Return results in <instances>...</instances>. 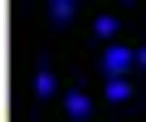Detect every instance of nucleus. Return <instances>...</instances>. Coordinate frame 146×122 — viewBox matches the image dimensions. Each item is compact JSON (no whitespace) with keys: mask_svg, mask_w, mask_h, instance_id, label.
<instances>
[{"mask_svg":"<svg viewBox=\"0 0 146 122\" xmlns=\"http://www.w3.org/2000/svg\"><path fill=\"white\" fill-rule=\"evenodd\" d=\"M63 112H68L73 122H93V98H88V88H68V93H63Z\"/></svg>","mask_w":146,"mask_h":122,"instance_id":"f03ea898","label":"nucleus"},{"mask_svg":"<svg viewBox=\"0 0 146 122\" xmlns=\"http://www.w3.org/2000/svg\"><path fill=\"white\" fill-rule=\"evenodd\" d=\"M54 88H58V83H54V69H49V64H39V69H34V98H39V103H49V98H54Z\"/></svg>","mask_w":146,"mask_h":122,"instance_id":"20e7f679","label":"nucleus"},{"mask_svg":"<svg viewBox=\"0 0 146 122\" xmlns=\"http://www.w3.org/2000/svg\"><path fill=\"white\" fill-rule=\"evenodd\" d=\"M131 69H136V49H131V44H107V49H102V78L131 73Z\"/></svg>","mask_w":146,"mask_h":122,"instance_id":"f257e3e1","label":"nucleus"},{"mask_svg":"<svg viewBox=\"0 0 146 122\" xmlns=\"http://www.w3.org/2000/svg\"><path fill=\"white\" fill-rule=\"evenodd\" d=\"M136 69H146V44H141V49H136Z\"/></svg>","mask_w":146,"mask_h":122,"instance_id":"0eeeda50","label":"nucleus"},{"mask_svg":"<svg viewBox=\"0 0 146 122\" xmlns=\"http://www.w3.org/2000/svg\"><path fill=\"white\" fill-rule=\"evenodd\" d=\"M68 20H73V0H54V5H49V25H54V29H63Z\"/></svg>","mask_w":146,"mask_h":122,"instance_id":"39448f33","label":"nucleus"},{"mask_svg":"<svg viewBox=\"0 0 146 122\" xmlns=\"http://www.w3.org/2000/svg\"><path fill=\"white\" fill-rule=\"evenodd\" d=\"M93 34H98V39H112V34H117V15H98V20H93Z\"/></svg>","mask_w":146,"mask_h":122,"instance_id":"423d86ee","label":"nucleus"},{"mask_svg":"<svg viewBox=\"0 0 146 122\" xmlns=\"http://www.w3.org/2000/svg\"><path fill=\"white\" fill-rule=\"evenodd\" d=\"M107 88V103H131V73H112V78H102Z\"/></svg>","mask_w":146,"mask_h":122,"instance_id":"7ed1b4c3","label":"nucleus"}]
</instances>
